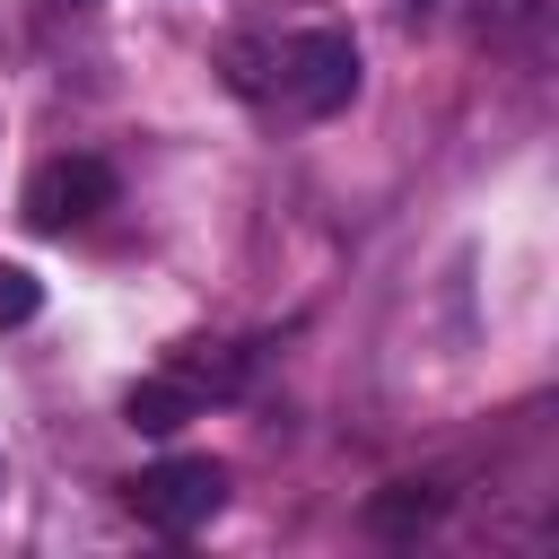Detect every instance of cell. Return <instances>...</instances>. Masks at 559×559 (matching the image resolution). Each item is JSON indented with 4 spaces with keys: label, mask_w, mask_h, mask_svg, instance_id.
Masks as SVG:
<instances>
[{
    "label": "cell",
    "mask_w": 559,
    "mask_h": 559,
    "mask_svg": "<svg viewBox=\"0 0 559 559\" xmlns=\"http://www.w3.org/2000/svg\"><path fill=\"white\" fill-rule=\"evenodd\" d=\"M262 87L288 114H306V122L341 114L358 96V44H349V26H297L288 44H271V79Z\"/></svg>",
    "instance_id": "cell-1"
},
{
    "label": "cell",
    "mask_w": 559,
    "mask_h": 559,
    "mask_svg": "<svg viewBox=\"0 0 559 559\" xmlns=\"http://www.w3.org/2000/svg\"><path fill=\"white\" fill-rule=\"evenodd\" d=\"M218 507H227V472L210 454H166V463H148L131 480V515L148 533H201Z\"/></svg>",
    "instance_id": "cell-2"
},
{
    "label": "cell",
    "mask_w": 559,
    "mask_h": 559,
    "mask_svg": "<svg viewBox=\"0 0 559 559\" xmlns=\"http://www.w3.org/2000/svg\"><path fill=\"white\" fill-rule=\"evenodd\" d=\"M114 166L105 157H87V148H70V157H44L35 175H26V227L35 236H70V227H87V218H105L114 210Z\"/></svg>",
    "instance_id": "cell-3"
},
{
    "label": "cell",
    "mask_w": 559,
    "mask_h": 559,
    "mask_svg": "<svg viewBox=\"0 0 559 559\" xmlns=\"http://www.w3.org/2000/svg\"><path fill=\"white\" fill-rule=\"evenodd\" d=\"M445 515V489L437 480H384L376 498H367V533L376 542H411V533H428Z\"/></svg>",
    "instance_id": "cell-4"
},
{
    "label": "cell",
    "mask_w": 559,
    "mask_h": 559,
    "mask_svg": "<svg viewBox=\"0 0 559 559\" xmlns=\"http://www.w3.org/2000/svg\"><path fill=\"white\" fill-rule=\"evenodd\" d=\"M192 411H201V393H192V384H183L175 367H157V376H140V384L122 393V419H131L140 437H175V428H183Z\"/></svg>",
    "instance_id": "cell-5"
},
{
    "label": "cell",
    "mask_w": 559,
    "mask_h": 559,
    "mask_svg": "<svg viewBox=\"0 0 559 559\" xmlns=\"http://www.w3.org/2000/svg\"><path fill=\"white\" fill-rule=\"evenodd\" d=\"M472 26H480V44L542 52V35H550V0H480V9H472Z\"/></svg>",
    "instance_id": "cell-6"
},
{
    "label": "cell",
    "mask_w": 559,
    "mask_h": 559,
    "mask_svg": "<svg viewBox=\"0 0 559 559\" xmlns=\"http://www.w3.org/2000/svg\"><path fill=\"white\" fill-rule=\"evenodd\" d=\"M35 306H44V280H35L26 262H0V332L35 323Z\"/></svg>",
    "instance_id": "cell-7"
},
{
    "label": "cell",
    "mask_w": 559,
    "mask_h": 559,
    "mask_svg": "<svg viewBox=\"0 0 559 559\" xmlns=\"http://www.w3.org/2000/svg\"><path fill=\"white\" fill-rule=\"evenodd\" d=\"M52 9H70V17H79V9H96V0H52Z\"/></svg>",
    "instance_id": "cell-8"
}]
</instances>
